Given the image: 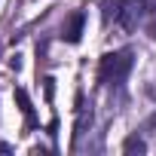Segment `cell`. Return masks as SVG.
<instances>
[{
  "instance_id": "cell-5",
  "label": "cell",
  "mask_w": 156,
  "mask_h": 156,
  "mask_svg": "<svg viewBox=\"0 0 156 156\" xmlns=\"http://www.w3.org/2000/svg\"><path fill=\"white\" fill-rule=\"evenodd\" d=\"M89 122H92V113L83 104V92H76V126H73V135H83Z\"/></svg>"
},
{
  "instance_id": "cell-2",
  "label": "cell",
  "mask_w": 156,
  "mask_h": 156,
  "mask_svg": "<svg viewBox=\"0 0 156 156\" xmlns=\"http://www.w3.org/2000/svg\"><path fill=\"white\" fill-rule=\"evenodd\" d=\"M132 70V52L129 49H116V52H107L98 64V80L104 86H119Z\"/></svg>"
},
{
  "instance_id": "cell-6",
  "label": "cell",
  "mask_w": 156,
  "mask_h": 156,
  "mask_svg": "<svg viewBox=\"0 0 156 156\" xmlns=\"http://www.w3.org/2000/svg\"><path fill=\"white\" fill-rule=\"evenodd\" d=\"M122 150H138V153H141V150H144V141H138V138H129V141L122 144Z\"/></svg>"
},
{
  "instance_id": "cell-3",
  "label": "cell",
  "mask_w": 156,
  "mask_h": 156,
  "mask_svg": "<svg viewBox=\"0 0 156 156\" xmlns=\"http://www.w3.org/2000/svg\"><path fill=\"white\" fill-rule=\"evenodd\" d=\"M83 25H86V16H83V12H73V16L67 19L61 37H64L67 43H80V37H83Z\"/></svg>"
},
{
  "instance_id": "cell-1",
  "label": "cell",
  "mask_w": 156,
  "mask_h": 156,
  "mask_svg": "<svg viewBox=\"0 0 156 156\" xmlns=\"http://www.w3.org/2000/svg\"><path fill=\"white\" fill-rule=\"evenodd\" d=\"M101 6H104V22H113L116 28L132 31L147 9V0H101Z\"/></svg>"
},
{
  "instance_id": "cell-4",
  "label": "cell",
  "mask_w": 156,
  "mask_h": 156,
  "mask_svg": "<svg viewBox=\"0 0 156 156\" xmlns=\"http://www.w3.org/2000/svg\"><path fill=\"white\" fill-rule=\"evenodd\" d=\"M16 101H19V110H22L25 122H28V126H37V119H34V104H31V98H28V92H25L22 86H16Z\"/></svg>"
}]
</instances>
